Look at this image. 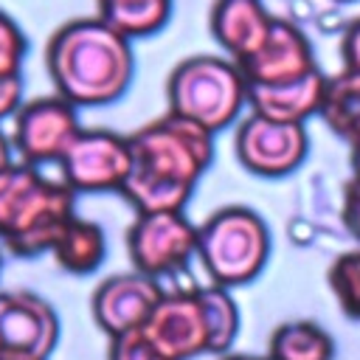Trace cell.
<instances>
[{
    "mask_svg": "<svg viewBox=\"0 0 360 360\" xmlns=\"http://www.w3.org/2000/svg\"><path fill=\"white\" fill-rule=\"evenodd\" d=\"M51 256L70 276H87V273L98 270L101 262H104V256H107L104 228L98 222H93V219L73 217L62 228V233H59Z\"/></svg>",
    "mask_w": 360,
    "mask_h": 360,
    "instance_id": "cell-16",
    "label": "cell"
},
{
    "mask_svg": "<svg viewBox=\"0 0 360 360\" xmlns=\"http://www.w3.org/2000/svg\"><path fill=\"white\" fill-rule=\"evenodd\" d=\"M141 332L166 360H194L200 354L222 357L239 335V307L231 290L217 284L172 287L163 290Z\"/></svg>",
    "mask_w": 360,
    "mask_h": 360,
    "instance_id": "cell-3",
    "label": "cell"
},
{
    "mask_svg": "<svg viewBox=\"0 0 360 360\" xmlns=\"http://www.w3.org/2000/svg\"><path fill=\"white\" fill-rule=\"evenodd\" d=\"M329 290L346 318L360 321V250L340 253L326 270Z\"/></svg>",
    "mask_w": 360,
    "mask_h": 360,
    "instance_id": "cell-20",
    "label": "cell"
},
{
    "mask_svg": "<svg viewBox=\"0 0 360 360\" xmlns=\"http://www.w3.org/2000/svg\"><path fill=\"white\" fill-rule=\"evenodd\" d=\"M11 149H14V146H11L8 135H6L3 129H0V172H3V169H6L8 163H11Z\"/></svg>",
    "mask_w": 360,
    "mask_h": 360,
    "instance_id": "cell-26",
    "label": "cell"
},
{
    "mask_svg": "<svg viewBox=\"0 0 360 360\" xmlns=\"http://www.w3.org/2000/svg\"><path fill=\"white\" fill-rule=\"evenodd\" d=\"M349 149H352V155H349V163H352V177H357V180H360V141H357V143H352Z\"/></svg>",
    "mask_w": 360,
    "mask_h": 360,
    "instance_id": "cell-27",
    "label": "cell"
},
{
    "mask_svg": "<svg viewBox=\"0 0 360 360\" xmlns=\"http://www.w3.org/2000/svg\"><path fill=\"white\" fill-rule=\"evenodd\" d=\"M45 68L53 90L73 107L118 101L135 76L132 39L96 17L62 22L45 45Z\"/></svg>",
    "mask_w": 360,
    "mask_h": 360,
    "instance_id": "cell-2",
    "label": "cell"
},
{
    "mask_svg": "<svg viewBox=\"0 0 360 360\" xmlns=\"http://www.w3.org/2000/svg\"><path fill=\"white\" fill-rule=\"evenodd\" d=\"M76 217V191L39 166L11 160L0 172V245L20 259L51 253Z\"/></svg>",
    "mask_w": 360,
    "mask_h": 360,
    "instance_id": "cell-4",
    "label": "cell"
},
{
    "mask_svg": "<svg viewBox=\"0 0 360 360\" xmlns=\"http://www.w3.org/2000/svg\"><path fill=\"white\" fill-rule=\"evenodd\" d=\"M166 101L172 112L217 135L231 127L248 104V82L236 62L214 53H194L172 68Z\"/></svg>",
    "mask_w": 360,
    "mask_h": 360,
    "instance_id": "cell-6",
    "label": "cell"
},
{
    "mask_svg": "<svg viewBox=\"0 0 360 360\" xmlns=\"http://www.w3.org/2000/svg\"><path fill=\"white\" fill-rule=\"evenodd\" d=\"M59 172L76 194L121 191L132 172L129 138L101 127H82L59 158Z\"/></svg>",
    "mask_w": 360,
    "mask_h": 360,
    "instance_id": "cell-8",
    "label": "cell"
},
{
    "mask_svg": "<svg viewBox=\"0 0 360 360\" xmlns=\"http://www.w3.org/2000/svg\"><path fill=\"white\" fill-rule=\"evenodd\" d=\"M318 115L349 146L360 141V70H340L326 79Z\"/></svg>",
    "mask_w": 360,
    "mask_h": 360,
    "instance_id": "cell-17",
    "label": "cell"
},
{
    "mask_svg": "<svg viewBox=\"0 0 360 360\" xmlns=\"http://www.w3.org/2000/svg\"><path fill=\"white\" fill-rule=\"evenodd\" d=\"M20 107H22V73L20 76L0 73V121L6 115H14Z\"/></svg>",
    "mask_w": 360,
    "mask_h": 360,
    "instance_id": "cell-24",
    "label": "cell"
},
{
    "mask_svg": "<svg viewBox=\"0 0 360 360\" xmlns=\"http://www.w3.org/2000/svg\"><path fill=\"white\" fill-rule=\"evenodd\" d=\"M127 256L132 270L149 278L174 276L197 256V225L183 211L135 214L127 228Z\"/></svg>",
    "mask_w": 360,
    "mask_h": 360,
    "instance_id": "cell-7",
    "label": "cell"
},
{
    "mask_svg": "<svg viewBox=\"0 0 360 360\" xmlns=\"http://www.w3.org/2000/svg\"><path fill=\"white\" fill-rule=\"evenodd\" d=\"M59 315L34 290H0V360H51Z\"/></svg>",
    "mask_w": 360,
    "mask_h": 360,
    "instance_id": "cell-9",
    "label": "cell"
},
{
    "mask_svg": "<svg viewBox=\"0 0 360 360\" xmlns=\"http://www.w3.org/2000/svg\"><path fill=\"white\" fill-rule=\"evenodd\" d=\"M197 259L211 284L233 290L253 281L270 259L267 222L248 205H222L197 225Z\"/></svg>",
    "mask_w": 360,
    "mask_h": 360,
    "instance_id": "cell-5",
    "label": "cell"
},
{
    "mask_svg": "<svg viewBox=\"0 0 360 360\" xmlns=\"http://www.w3.org/2000/svg\"><path fill=\"white\" fill-rule=\"evenodd\" d=\"M219 360H267V357H259V354H222Z\"/></svg>",
    "mask_w": 360,
    "mask_h": 360,
    "instance_id": "cell-28",
    "label": "cell"
},
{
    "mask_svg": "<svg viewBox=\"0 0 360 360\" xmlns=\"http://www.w3.org/2000/svg\"><path fill=\"white\" fill-rule=\"evenodd\" d=\"M107 360H166V357L149 343V338L141 329H135L121 338H110Z\"/></svg>",
    "mask_w": 360,
    "mask_h": 360,
    "instance_id": "cell-22",
    "label": "cell"
},
{
    "mask_svg": "<svg viewBox=\"0 0 360 360\" xmlns=\"http://www.w3.org/2000/svg\"><path fill=\"white\" fill-rule=\"evenodd\" d=\"M76 110L79 107H73L59 93L22 101V107L14 112L11 129V146L20 160L31 166L59 163V158L82 129Z\"/></svg>",
    "mask_w": 360,
    "mask_h": 360,
    "instance_id": "cell-10",
    "label": "cell"
},
{
    "mask_svg": "<svg viewBox=\"0 0 360 360\" xmlns=\"http://www.w3.org/2000/svg\"><path fill=\"white\" fill-rule=\"evenodd\" d=\"M98 17L127 39L160 31L172 14V0H96Z\"/></svg>",
    "mask_w": 360,
    "mask_h": 360,
    "instance_id": "cell-19",
    "label": "cell"
},
{
    "mask_svg": "<svg viewBox=\"0 0 360 360\" xmlns=\"http://www.w3.org/2000/svg\"><path fill=\"white\" fill-rule=\"evenodd\" d=\"M338 3H352V0H338Z\"/></svg>",
    "mask_w": 360,
    "mask_h": 360,
    "instance_id": "cell-30",
    "label": "cell"
},
{
    "mask_svg": "<svg viewBox=\"0 0 360 360\" xmlns=\"http://www.w3.org/2000/svg\"><path fill=\"white\" fill-rule=\"evenodd\" d=\"M326 79L321 68L312 73L284 82V84H264V87H248V107L250 112H259L273 121H287V124H304L312 112L321 110L323 87Z\"/></svg>",
    "mask_w": 360,
    "mask_h": 360,
    "instance_id": "cell-15",
    "label": "cell"
},
{
    "mask_svg": "<svg viewBox=\"0 0 360 360\" xmlns=\"http://www.w3.org/2000/svg\"><path fill=\"white\" fill-rule=\"evenodd\" d=\"M25 51H28V39H25L22 28L14 22V17H8L0 8V73L3 76H20Z\"/></svg>",
    "mask_w": 360,
    "mask_h": 360,
    "instance_id": "cell-21",
    "label": "cell"
},
{
    "mask_svg": "<svg viewBox=\"0 0 360 360\" xmlns=\"http://www.w3.org/2000/svg\"><path fill=\"white\" fill-rule=\"evenodd\" d=\"M340 59L346 70H360V17H354L340 37Z\"/></svg>",
    "mask_w": 360,
    "mask_h": 360,
    "instance_id": "cell-25",
    "label": "cell"
},
{
    "mask_svg": "<svg viewBox=\"0 0 360 360\" xmlns=\"http://www.w3.org/2000/svg\"><path fill=\"white\" fill-rule=\"evenodd\" d=\"M267 360H335L332 335L315 321H284L270 332Z\"/></svg>",
    "mask_w": 360,
    "mask_h": 360,
    "instance_id": "cell-18",
    "label": "cell"
},
{
    "mask_svg": "<svg viewBox=\"0 0 360 360\" xmlns=\"http://www.w3.org/2000/svg\"><path fill=\"white\" fill-rule=\"evenodd\" d=\"M307 149H309V138L304 124L273 121L259 112L242 118L233 135V152L242 169L267 180L292 174L304 163Z\"/></svg>",
    "mask_w": 360,
    "mask_h": 360,
    "instance_id": "cell-11",
    "label": "cell"
},
{
    "mask_svg": "<svg viewBox=\"0 0 360 360\" xmlns=\"http://www.w3.org/2000/svg\"><path fill=\"white\" fill-rule=\"evenodd\" d=\"M340 222L360 242V180L349 177L340 186Z\"/></svg>",
    "mask_w": 360,
    "mask_h": 360,
    "instance_id": "cell-23",
    "label": "cell"
},
{
    "mask_svg": "<svg viewBox=\"0 0 360 360\" xmlns=\"http://www.w3.org/2000/svg\"><path fill=\"white\" fill-rule=\"evenodd\" d=\"M208 25L228 59L239 65L259 51L273 25V14L262 0H214Z\"/></svg>",
    "mask_w": 360,
    "mask_h": 360,
    "instance_id": "cell-14",
    "label": "cell"
},
{
    "mask_svg": "<svg viewBox=\"0 0 360 360\" xmlns=\"http://www.w3.org/2000/svg\"><path fill=\"white\" fill-rule=\"evenodd\" d=\"M248 82V87H264V84H284L295 82L318 68L312 45L307 34L284 17H273V25L259 45L256 53H250L245 62L236 65Z\"/></svg>",
    "mask_w": 360,
    "mask_h": 360,
    "instance_id": "cell-13",
    "label": "cell"
},
{
    "mask_svg": "<svg viewBox=\"0 0 360 360\" xmlns=\"http://www.w3.org/2000/svg\"><path fill=\"white\" fill-rule=\"evenodd\" d=\"M127 138L132 149V172L118 194L135 214L183 211L197 180L214 160V135L166 110Z\"/></svg>",
    "mask_w": 360,
    "mask_h": 360,
    "instance_id": "cell-1",
    "label": "cell"
},
{
    "mask_svg": "<svg viewBox=\"0 0 360 360\" xmlns=\"http://www.w3.org/2000/svg\"><path fill=\"white\" fill-rule=\"evenodd\" d=\"M0 270H3V253H0Z\"/></svg>",
    "mask_w": 360,
    "mask_h": 360,
    "instance_id": "cell-29",
    "label": "cell"
},
{
    "mask_svg": "<svg viewBox=\"0 0 360 360\" xmlns=\"http://www.w3.org/2000/svg\"><path fill=\"white\" fill-rule=\"evenodd\" d=\"M163 284L138 270L107 276L90 295V315L107 338L141 329L163 295Z\"/></svg>",
    "mask_w": 360,
    "mask_h": 360,
    "instance_id": "cell-12",
    "label": "cell"
}]
</instances>
